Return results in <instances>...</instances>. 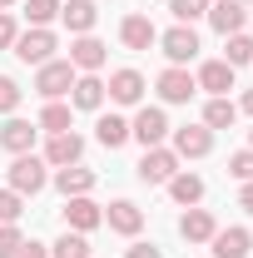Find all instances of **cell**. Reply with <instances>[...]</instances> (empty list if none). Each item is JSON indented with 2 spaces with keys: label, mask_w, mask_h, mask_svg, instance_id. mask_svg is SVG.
Listing matches in <instances>:
<instances>
[{
  "label": "cell",
  "mask_w": 253,
  "mask_h": 258,
  "mask_svg": "<svg viewBox=\"0 0 253 258\" xmlns=\"http://www.w3.org/2000/svg\"><path fill=\"white\" fill-rule=\"evenodd\" d=\"M45 179H50V174H45V159H35V154H15V164H10V189L20 194V199H25V194H40V189H45Z\"/></svg>",
  "instance_id": "6da1fadb"
},
{
  "label": "cell",
  "mask_w": 253,
  "mask_h": 258,
  "mask_svg": "<svg viewBox=\"0 0 253 258\" xmlns=\"http://www.w3.org/2000/svg\"><path fill=\"white\" fill-rule=\"evenodd\" d=\"M174 174H179V154L174 149H164V144L144 149V159H139V179L144 184H169Z\"/></svg>",
  "instance_id": "7a4b0ae2"
},
{
  "label": "cell",
  "mask_w": 253,
  "mask_h": 258,
  "mask_svg": "<svg viewBox=\"0 0 253 258\" xmlns=\"http://www.w3.org/2000/svg\"><path fill=\"white\" fill-rule=\"evenodd\" d=\"M10 50H15L25 64H50V60H55V35L45 30V25H35V30H25Z\"/></svg>",
  "instance_id": "3957f363"
},
{
  "label": "cell",
  "mask_w": 253,
  "mask_h": 258,
  "mask_svg": "<svg viewBox=\"0 0 253 258\" xmlns=\"http://www.w3.org/2000/svg\"><path fill=\"white\" fill-rule=\"evenodd\" d=\"M70 85H75V64L70 60H50V64H40V75H35V90L45 99L70 95Z\"/></svg>",
  "instance_id": "277c9868"
},
{
  "label": "cell",
  "mask_w": 253,
  "mask_h": 258,
  "mask_svg": "<svg viewBox=\"0 0 253 258\" xmlns=\"http://www.w3.org/2000/svg\"><path fill=\"white\" fill-rule=\"evenodd\" d=\"M164 134H169V114H164V109H149V104H144V109L134 114V124H129V139H139L144 149L164 144Z\"/></svg>",
  "instance_id": "5b68a950"
},
{
  "label": "cell",
  "mask_w": 253,
  "mask_h": 258,
  "mask_svg": "<svg viewBox=\"0 0 253 258\" xmlns=\"http://www.w3.org/2000/svg\"><path fill=\"white\" fill-rule=\"evenodd\" d=\"M194 90H199V85H194V75L184 70V64H169V70L159 75V95H164V104H189Z\"/></svg>",
  "instance_id": "8992f818"
},
{
  "label": "cell",
  "mask_w": 253,
  "mask_h": 258,
  "mask_svg": "<svg viewBox=\"0 0 253 258\" xmlns=\"http://www.w3.org/2000/svg\"><path fill=\"white\" fill-rule=\"evenodd\" d=\"M209 149H214V129H204V124L174 129V154H179V159H204Z\"/></svg>",
  "instance_id": "52a82bcc"
},
{
  "label": "cell",
  "mask_w": 253,
  "mask_h": 258,
  "mask_svg": "<svg viewBox=\"0 0 253 258\" xmlns=\"http://www.w3.org/2000/svg\"><path fill=\"white\" fill-rule=\"evenodd\" d=\"M65 224L75 228V233H90V228L104 224V209H99L90 194H80V199H65Z\"/></svg>",
  "instance_id": "ba28073f"
},
{
  "label": "cell",
  "mask_w": 253,
  "mask_h": 258,
  "mask_svg": "<svg viewBox=\"0 0 253 258\" xmlns=\"http://www.w3.org/2000/svg\"><path fill=\"white\" fill-rule=\"evenodd\" d=\"M159 45H164V55L174 64H189L194 55H199V35H194V25H174V30L159 35Z\"/></svg>",
  "instance_id": "9c48e42d"
},
{
  "label": "cell",
  "mask_w": 253,
  "mask_h": 258,
  "mask_svg": "<svg viewBox=\"0 0 253 258\" xmlns=\"http://www.w3.org/2000/svg\"><path fill=\"white\" fill-rule=\"evenodd\" d=\"M104 95L114 99V104H139L144 99V75L139 70H114L109 85H104Z\"/></svg>",
  "instance_id": "30bf717a"
},
{
  "label": "cell",
  "mask_w": 253,
  "mask_h": 258,
  "mask_svg": "<svg viewBox=\"0 0 253 258\" xmlns=\"http://www.w3.org/2000/svg\"><path fill=\"white\" fill-rule=\"evenodd\" d=\"M80 154H85V139L80 134H50V144H45V164H55V169H70V164H80Z\"/></svg>",
  "instance_id": "8fae6325"
},
{
  "label": "cell",
  "mask_w": 253,
  "mask_h": 258,
  "mask_svg": "<svg viewBox=\"0 0 253 258\" xmlns=\"http://www.w3.org/2000/svg\"><path fill=\"white\" fill-rule=\"evenodd\" d=\"M243 20H248L243 0H214V5H209V25H214L219 35H238V30H243Z\"/></svg>",
  "instance_id": "7c38bea8"
},
{
  "label": "cell",
  "mask_w": 253,
  "mask_h": 258,
  "mask_svg": "<svg viewBox=\"0 0 253 258\" xmlns=\"http://www.w3.org/2000/svg\"><path fill=\"white\" fill-rule=\"evenodd\" d=\"M209 243H214V258H248V248H253V233L233 224V228H219V233H214Z\"/></svg>",
  "instance_id": "4fadbf2b"
},
{
  "label": "cell",
  "mask_w": 253,
  "mask_h": 258,
  "mask_svg": "<svg viewBox=\"0 0 253 258\" xmlns=\"http://www.w3.org/2000/svg\"><path fill=\"white\" fill-rule=\"evenodd\" d=\"M119 40H124V50H149V45H159V30H154L149 15H124Z\"/></svg>",
  "instance_id": "5bb4252c"
},
{
  "label": "cell",
  "mask_w": 253,
  "mask_h": 258,
  "mask_svg": "<svg viewBox=\"0 0 253 258\" xmlns=\"http://www.w3.org/2000/svg\"><path fill=\"white\" fill-rule=\"evenodd\" d=\"M194 85H199V90H209V95H228V90H233V64H228V60H209V64H199Z\"/></svg>",
  "instance_id": "9a60e30c"
},
{
  "label": "cell",
  "mask_w": 253,
  "mask_h": 258,
  "mask_svg": "<svg viewBox=\"0 0 253 258\" xmlns=\"http://www.w3.org/2000/svg\"><path fill=\"white\" fill-rule=\"evenodd\" d=\"M104 104V80L99 75H75L70 85V109H99Z\"/></svg>",
  "instance_id": "2e32d148"
},
{
  "label": "cell",
  "mask_w": 253,
  "mask_h": 258,
  "mask_svg": "<svg viewBox=\"0 0 253 258\" xmlns=\"http://www.w3.org/2000/svg\"><path fill=\"white\" fill-rule=\"evenodd\" d=\"M104 224L114 228V233H124V238H134V233L144 228V209H139V204H129V199H119V204H109Z\"/></svg>",
  "instance_id": "e0dca14e"
},
{
  "label": "cell",
  "mask_w": 253,
  "mask_h": 258,
  "mask_svg": "<svg viewBox=\"0 0 253 258\" xmlns=\"http://www.w3.org/2000/svg\"><path fill=\"white\" fill-rule=\"evenodd\" d=\"M70 64H75V70H85V75H95L99 64H104V40H95V35H80V40L70 45Z\"/></svg>",
  "instance_id": "ac0fdd59"
},
{
  "label": "cell",
  "mask_w": 253,
  "mask_h": 258,
  "mask_svg": "<svg viewBox=\"0 0 253 258\" xmlns=\"http://www.w3.org/2000/svg\"><path fill=\"white\" fill-rule=\"evenodd\" d=\"M60 20L70 25V35H90L99 10H95V0H70V5H60Z\"/></svg>",
  "instance_id": "d6986e66"
},
{
  "label": "cell",
  "mask_w": 253,
  "mask_h": 258,
  "mask_svg": "<svg viewBox=\"0 0 253 258\" xmlns=\"http://www.w3.org/2000/svg\"><path fill=\"white\" fill-rule=\"evenodd\" d=\"M35 129H40V124H30V119H5V129H0V149H10V154H30Z\"/></svg>",
  "instance_id": "ffe728a7"
},
{
  "label": "cell",
  "mask_w": 253,
  "mask_h": 258,
  "mask_svg": "<svg viewBox=\"0 0 253 258\" xmlns=\"http://www.w3.org/2000/svg\"><path fill=\"white\" fill-rule=\"evenodd\" d=\"M179 233H184L189 243H209V238L219 233V224H214V214H209V209H189V214L179 219Z\"/></svg>",
  "instance_id": "44dd1931"
},
{
  "label": "cell",
  "mask_w": 253,
  "mask_h": 258,
  "mask_svg": "<svg viewBox=\"0 0 253 258\" xmlns=\"http://www.w3.org/2000/svg\"><path fill=\"white\" fill-rule=\"evenodd\" d=\"M55 189H60L65 199H80V194L95 189V174H90V169H80V164H70V169L55 174Z\"/></svg>",
  "instance_id": "7402d4cb"
},
{
  "label": "cell",
  "mask_w": 253,
  "mask_h": 258,
  "mask_svg": "<svg viewBox=\"0 0 253 258\" xmlns=\"http://www.w3.org/2000/svg\"><path fill=\"white\" fill-rule=\"evenodd\" d=\"M233 119H238V104L228 95H214L204 104V129H233Z\"/></svg>",
  "instance_id": "603a6c76"
},
{
  "label": "cell",
  "mask_w": 253,
  "mask_h": 258,
  "mask_svg": "<svg viewBox=\"0 0 253 258\" xmlns=\"http://www.w3.org/2000/svg\"><path fill=\"white\" fill-rule=\"evenodd\" d=\"M95 139L104 144V149H119L129 139V119H119V114H99V124H95Z\"/></svg>",
  "instance_id": "cb8c5ba5"
},
{
  "label": "cell",
  "mask_w": 253,
  "mask_h": 258,
  "mask_svg": "<svg viewBox=\"0 0 253 258\" xmlns=\"http://www.w3.org/2000/svg\"><path fill=\"white\" fill-rule=\"evenodd\" d=\"M169 194H174V204L194 209V204L204 199V179H199V174H174V179H169Z\"/></svg>",
  "instance_id": "d4e9b609"
},
{
  "label": "cell",
  "mask_w": 253,
  "mask_h": 258,
  "mask_svg": "<svg viewBox=\"0 0 253 258\" xmlns=\"http://www.w3.org/2000/svg\"><path fill=\"white\" fill-rule=\"evenodd\" d=\"M40 129H50V134H65L70 129V104H60V99H50L45 109H40V119H35Z\"/></svg>",
  "instance_id": "484cf974"
},
{
  "label": "cell",
  "mask_w": 253,
  "mask_h": 258,
  "mask_svg": "<svg viewBox=\"0 0 253 258\" xmlns=\"http://www.w3.org/2000/svg\"><path fill=\"white\" fill-rule=\"evenodd\" d=\"M50 258H90V238H85V233H70V228H65V238L55 243V248H50Z\"/></svg>",
  "instance_id": "4316f807"
},
{
  "label": "cell",
  "mask_w": 253,
  "mask_h": 258,
  "mask_svg": "<svg viewBox=\"0 0 253 258\" xmlns=\"http://www.w3.org/2000/svg\"><path fill=\"white\" fill-rule=\"evenodd\" d=\"M169 15L179 25H194L199 15H209V0H169Z\"/></svg>",
  "instance_id": "83f0119b"
},
{
  "label": "cell",
  "mask_w": 253,
  "mask_h": 258,
  "mask_svg": "<svg viewBox=\"0 0 253 258\" xmlns=\"http://www.w3.org/2000/svg\"><path fill=\"white\" fill-rule=\"evenodd\" d=\"M223 40H228V55H223V60L233 64V70L253 60V40H248V35H243V30H238V35H223Z\"/></svg>",
  "instance_id": "f1b7e54d"
},
{
  "label": "cell",
  "mask_w": 253,
  "mask_h": 258,
  "mask_svg": "<svg viewBox=\"0 0 253 258\" xmlns=\"http://www.w3.org/2000/svg\"><path fill=\"white\" fill-rule=\"evenodd\" d=\"M25 15H30V25H50V20L60 15V0H30Z\"/></svg>",
  "instance_id": "f546056e"
},
{
  "label": "cell",
  "mask_w": 253,
  "mask_h": 258,
  "mask_svg": "<svg viewBox=\"0 0 253 258\" xmlns=\"http://www.w3.org/2000/svg\"><path fill=\"white\" fill-rule=\"evenodd\" d=\"M25 214V204H20V194L15 189H0V224H15Z\"/></svg>",
  "instance_id": "4dcf8cb0"
},
{
  "label": "cell",
  "mask_w": 253,
  "mask_h": 258,
  "mask_svg": "<svg viewBox=\"0 0 253 258\" xmlns=\"http://www.w3.org/2000/svg\"><path fill=\"white\" fill-rule=\"evenodd\" d=\"M20 109V85L10 75H0V114H15Z\"/></svg>",
  "instance_id": "1f68e13d"
},
{
  "label": "cell",
  "mask_w": 253,
  "mask_h": 258,
  "mask_svg": "<svg viewBox=\"0 0 253 258\" xmlns=\"http://www.w3.org/2000/svg\"><path fill=\"white\" fill-rule=\"evenodd\" d=\"M228 174L248 184V179H253V149H238V154H228Z\"/></svg>",
  "instance_id": "d6a6232c"
},
{
  "label": "cell",
  "mask_w": 253,
  "mask_h": 258,
  "mask_svg": "<svg viewBox=\"0 0 253 258\" xmlns=\"http://www.w3.org/2000/svg\"><path fill=\"white\" fill-rule=\"evenodd\" d=\"M20 243H25L20 228H15V224H0V258H15V253H20Z\"/></svg>",
  "instance_id": "836d02e7"
},
{
  "label": "cell",
  "mask_w": 253,
  "mask_h": 258,
  "mask_svg": "<svg viewBox=\"0 0 253 258\" xmlns=\"http://www.w3.org/2000/svg\"><path fill=\"white\" fill-rule=\"evenodd\" d=\"M15 40H20V25H15V15H10V10H0V50H10Z\"/></svg>",
  "instance_id": "e575fe53"
},
{
  "label": "cell",
  "mask_w": 253,
  "mask_h": 258,
  "mask_svg": "<svg viewBox=\"0 0 253 258\" xmlns=\"http://www.w3.org/2000/svg\"><path fill=\"white\" fill-rule=\"evenodd\" d=\"M124 258H164V248H159V243H134Z\"/></svg>",
  "instance_id": "d590c367"
},
{
  "label": "cell",
  "mask_w": 253,
  "mask_h": 258,
  "mask_svg": "<svg viewBox=\"0 0 253 258\" xmlns=\"http://www.w3.org/2000/svg\"><path fill=\"white\" fill-rule=\"evenodd\" d=\"M15 258H50V248H45V243H20Z\"/></svg>",
  "instance_id": "8d00e7d4"
},
{
  "label": "cell",
  "mask_w": 253,
  "mask_h": 258,
  "mask_svg": "<svg viewBox=\"0 0 253 258\" xmlns=\"http://www.w3.org/2000/svg\"><path fill=\"white\" fill-rule=\"evenodd\" d=\"M238 204H243V209H248V214H253V179H248V184H243V194H238Z\"/></svg>",
  "instance_id": "74e56055"
},
{
  "label": "cell",
  "mask_w": 253,
  "mask_h": 258,
  "mask_svg": "<svg viewBox=\"0 0 253 258\" xmlns=\"http://www.w3.org/2000/svg\"><path fill=\"white\" fill-rule=\"evenodd\" d=\"M243 109H248V114H253V90H248V95H243Z\"/></svg>",
  "instance_id": "f35d334b"
},
{
  "label": "cell",
  "mask_w": 253,
  "mask_h": 258,
  "mask_svg": "<svg viewBox=\"0 0 253 258\" xmlns=\"http://www.w3.org/2000/svg\"><path fill=\"white\" fill-rule=\"evenodd\" d=\"M10 5H15V0H0V10H10Z\"/></svg>",
  "instance_id": "ab89813d"
},
{
  "label": "cell",
  "mask_w": 253,
  "mask_h": 258,
  "mask_svg": "<svg viewBox=\"0 0 253 258\" xmlns=\"http://www.w3.org/2000/svg\"><path fill=\"white\" fill-rule=\"evenodd\" d=\"M248 149H253V129H248Z\"/></svg>",
  "instance_id": "60d3db41"
}]
</instances>
